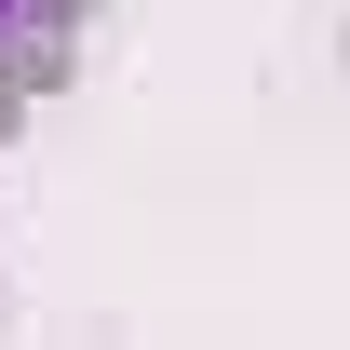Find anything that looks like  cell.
<instances>
[{"label":"cell","mask_w":350,"mask_h":350,"mask_svg":"<svg viewBox=\"0 0 350 350\" xmlns=\"http://www.w3.org/2000/svg\"><path fill=\"white\" fill-rule=\"evenodd\" d=\"M0 14H14V0H0Z\"/></svg>","instance_id":"1"}]
</instances>
